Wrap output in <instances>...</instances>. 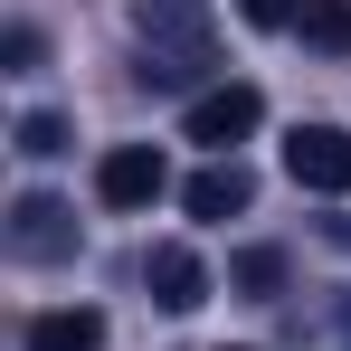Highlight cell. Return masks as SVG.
<instances>
[{"mask_svg":"<svg viewBox=\"0 0 351 351\" xmlns=\"http://www.w3.org/2000/svg\"><path fill=\"white\" fill-rule=\"evenodd\" d=\"M133 48H143V86H162V95H190V86L219 66L209 0H133Z\"/></svg>","mask_w":351,"mask_h":351,"instance_id":"1","label":"cell"},{"mask_svg":"<svg viewBox=\"0 0 351 351\" xmlns=\"http://www.w3.org/2000/svg\"><path fill=\"white\" fill-rule=\"evenodd\" d=\"M256 123H266V95H256V86H237V76L190 95V143H209L219 162H237V143H247Z\"/></svg>","mask_w":351,"mask_h":351,"instance_id":"2","label":"cell"},{"mask_svg":"<svg viewBox=\"0 0 351 351\" xmlns=\"http://www.w3.org/2000/svg\"><path fill=\"white\" fill-rule=\"evenodd\" d=\"M162 190H171V162H162L152 143H114V152L95 162V199H105V209H152Z\"/></svg>","mask_w":351,"mask_h":351,"instance_id":"3","label":"cell"},{"mask_svg":"<svg viewBox=\"0 0 351 351\" xmlns=\"http://www.w3.org/2000/svg\"><path fill=\"white\" fill-rule=\"evenodd\" d=\"M10 247H19L29 266H58V256H76V209H66L58 190H29V199L10 209Z\"/></svg>","mask_w":351,"mask_h":351,"instance_id":"4","label":"cell"},{"mask_svg":"<svg viewBox=\"0 0 351 351\" xmlns=\"http://www.w3.org/2000/svg\"><path fill=\"white\" fill-rule=\"evenodd\" d=\"M285 171L304 180V190H332V199H342L351 190V133L342 123H294L285 133Z\"/></svg>","mask_w":351,"mask_h":351,"instance_id":"5","label":"cell"},{"mask_svg":"<svg viewBox=\"0 0 351 351\" xmlns=\"http://www.w3.org/2000/svg\"><path fill=\"white\" fill-rule=\"evenodd\" d=\"M247 199H256V171H247V162H209V171L180 180V209H190V219H237Z\"/></svg>","mask_w":351,"mask_h":351,"instance_id":"6","label":"cell"},{"mask_svg":"<svg viewBox=\"0 0 351 351\" xmlns=\"http://www.w3.org/2000/svg\"><path fill=\"white\" fill-rule=\"evenodd\" d=\"M143 285H152L162 313H190V304L209 294V266H199L190 247H152V256H143Z\"/></svg>","mask_w":351,"mask_h":351,"instance_id":"7","label":"cell"},{"mask_svg":"<svg viewBox=\"0 0 351 351\" xmlns=\"http://www.w3.org/2000/svg\"><path fill=\"white\" fill-rule=\"evenodd\" d=\"M29 351H105V313L95 304H58L29 323Z\"/></svg>","mask_w":351,"mask_h":351,"instance_id":"8","label":"cell"},{"mask_svg":"<svg viewBox=\"0 0 351 351\" xmlns=\"http://www.w3.org/2000/svg\"><path fill=\"white\" fill-rule=\"evenodd\" d=\"M304 48H323V58H351V0H304Z\"/></svg>","mask_w":351,"mask_h":351,"instance_id":"9","label":"cell"},{"mask_svg":"<svg viewBox=\"0 0 351 351\" xmlns=\"http://www.w3.org/2000/svg\"><path fill=\"white\" fill-rule=\"evenodd\" d=\"M228 285H237V294H285V247H237Z\"/></svg>","mask_w":351,"mask_h":351,"instance_id":"10","label":"cell"},{"mask_svg":"<svg viewBox=\"0 0 351 351\" xmlns=\"http://www.w3.org/2000/svg\"><path fill=\"white\" fill-rule=\"evenodd\" d=\"M19 152H29V162L66 152V123H58V114H19Z\"/></svg>","mask_w":351,"mask_h":351,"instance_id":"11","label":"cell"},{"mask_svg":"<svg viewBox=\"0 0 351 351\" xmlns=\"http://www.w3.org/2000/svg\"><path fill=\"white\" fill-rule=\"evenodd\" d=\"M0 58H10V76H29V66H38V29H29V19H19V29H10V38H0Z\"/></svg>","mask_w":351,"mask_h":351,"instance_id":"12","label":"cell"},{"mask_svg":"<svg viewBox=\"0 0 351 351\" xmlns=\"http://www.w3.org/2000/svg\"><path fill=\"white\" fill-rule=\"evenodd\" d=\"M237 10H247L256 29H294V19H304V0H237Z\"/></svg>","mask_w":351,"mask_h":351,"instance_id":"13","label":"cell"},{"mask_svg":"<svg viewBox=\"0 0 351 351\" xmlns=\"http://www.w3.org/2000/svg\"><path fill=\"white\" fill-rule=\"evenodd\" d=\"M342 332H351V294H342Z\"/></svg>","mask_w":351,"mask_h":351,"instance_id":"14","label":"cell"}]
</instances>
